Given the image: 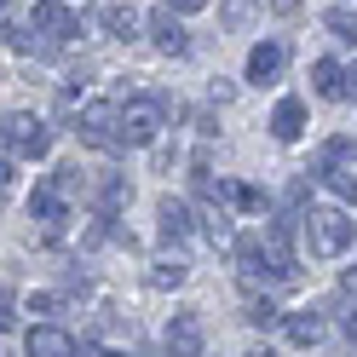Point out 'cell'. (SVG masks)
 I'll use <instances>...</instances> for the list:
<instances>
[{
	"label": "cell",
	"instance_id": "6da1fadb",
	"mask_svg": "<svg viewBox=\"0 0 357 357\" xmlns=\"http://www.w3.org/2000/svg\"><path fill=\"white\" fill-rule=\"evenodd\" d=\"M300 236H305V248L317 254V259H340V254L351 248L357 225H351L346 208H311V213L300 219Z\"/></svg>",
	"mask_w": 357,
	"mask_h": 357
},
{
	"label": "cell",
	"instance_id": "7a4b0ae2",
	"mask_svg": "<svg viewBox=\"0 0 357 357\" xmlns=\"http://www.w3.org/2000/svg\"><path fill=\"white\" fill-rule=\"evenodd\" d=\"M167 109H173V116H178V104L173 98H162V93H144V98H127L121 104V150L127 144H155V139H162V116H167Z\"/></svg>",
	"mask_w": 357,
	"mask_h": 357
},
{
	"label": "cell",
	"instance_id": "3957f363",
	"mask_svg": "<svg viewBox=\"0 0 357 357\" xmlns=\"http://www.w3.org/2000/svg\"><path fill=\"white\" fill-rule=\"evenodd\" d=\"M0 144H6V155H17V162H40V155L52 150V132L40 116H0Z\"/></svg>",
	"mask_w": 357,
	"mask_h": 357
},
{
	"label": "cell",
	"instance_id": "277c9868",
	"mask_svg": "<svg viewBox=\"0 0 357 357\" xmlns=\"http://www.w3.org/2000/svg\"><path fill=\"white\" fill-rule=\"evenodd\" d=\"M29 29L40 40H52V47H63V40H81V12H70L63 0H35V12H29Z\"/></svg>",
	"mask_w": 357,
	"mask_h": 357
},
{
	"label": "cell",
	"instance_id": "5b68a950",
	"mask_svg": "<svg viewBox=\"0 0 357 357\" xmlns=\"http://www.w3.org/2000/svg\"><path fill=\"white\" fill-rule=\"evenodd\" d=\"M81 144H93V150H121V104H86L81 109Z\"/></svg>",
	"mask_w": 357,
	"mask_h": 357
},
{
	"label": "cell",
	"instance_id": "8992f818",
	"mask_svg": "<svg viewBox=\"0 0 357 357\" xmlns=\"http://www.w3.org/2000/svg\"><path fill=\"white\" fill-rule=\"evenodd\" d=\"M162 346H167V357H202V346H208L202 311H173V323H167V334H162Z\"/></svg>",
	"mask_w": 357,
	"mask_h": 357
},
{
	"label": "cell",
	"instance_id": "52a82bcc",
	"mask_svg": "<svg viewBox=\"0 0 357 357\" xmlns=\"http://www.w3.org/2000/svg\"><path fill=\"white\" fill-rule=\"evenodd\" d=\"M144 29H150V40H155L167 58H190V35H185V24L173 17V6H155Z\"/></svg>",
	"mask_w": 357,
	"mask_h": 357
},
{
	"label": "cell",
	"instance_id": "ba28073f",
	"mask_svg": "<svg viewBox=\"0 0 357 357\" xmlns=\"http://www.w3.org/2000/svg\"><path fill=\"white\" fill-rule=\"evenodd\" d=\"M282 70H288V47L282 40H259V47L248 52V81L254 86H271Z\"/></svg>",
	"mask_w": 357,
	"mask_h": 357
},
{
	"label": "cell",
	"instance_id": "9c48e42d",
	"mask_svg": "<svg viewBox=\"0 0 357 357\" xmlns=\"http://www.w3.org/2000/svg\"><path fill=\"white\" fill-rule=\"evenodd\" d=\"M81 346L70 340V328H58V323H40L29 328V340H24V357H75Z\"/></svg>",
	"mask_w": 357,
	"mask_h": 357
},
{
	"label": "cell",
	"instance_id": "30bf717a",
	"mask_svg": "<svg viewBox=\"0 0 357 357\" xmlns=\"http://www.w3.org/2000/svg\"><path fill=\"white\" fill-rule=\"evenodd\" d=\"M93 202H98V213L109 219V213H121V208L132 202V185H127L121 173H98V178H93Z\"/></svg>",
	"mask_w": 357,
	"mask_h": 357
},
{
	"label": "cell",
	"instance_id": "8fae6325",
	"mask_svg": "<svg viewBox=\"0 0 357 357\" xmlns=\"http://www.w3.org/2000/svg\"><path fill=\"white\" fill-rule=\"evenodd\" d=\"M300 132H305V104H300V98H282V104L271 109V139H277V144H294Z\"/></svg>",
	"mask_w": 357,
	"mask_h": 357
},
{
	"label": "cell",
	"instance_id": "7c38bea8",
	"mask_svg": "<svg viewBox=\"0 0 357 357\" xmlns=\"http://www.w3.org/2000/svg\"><path fill=\"white\" fill-rule=\"evenodd\" d=\"M155 225H162L167 242H185V236L196 231V213H190V202H173V196H167V202L155 208Z\"/></svg>",
	"mask_w": 357,
	"mask_h": 357
},
{
	"label": "cell",
	"instance_id": "4fadbf2b",
	"mask_svg": "<svg viewBox=\"0 0 357 357\" xmlns=\"http://www.w3.org/2000/svg\"><path fill=\"white\" fill-rule=\"evenodd\" d=\"M282 328H288V340H294V346H323V317H317V311H288V317H282Z\"/></svg>",
	"mask_w": 357,
	"mask_h": 357
},
{
	"label": "cell",
	"instance_id": "5bb4252c",
	"mask_svg": "<svg viewBox=\"0 0 357 357\" xmlns=\"http://www.w3.org/2000/svg\"><path fill=\"white\" fill-rule=\"evenodd\" d=\"M98 24L116 35V40H132V35H139V12L121 6V0H104V6H98Z\"/></svg>",
	"mask_w": 357,
	"mask_h": 357
},
{
	"label": "cell",
	"instance_id": "9a60e30c",
	"mask_svg": "<svg viewBox=\"0 0 357 357\" xmlns=\"http://www.w3.org/2000/svg\"><path fill=\"white\" fill-rule=\"evenodd\" d=\"M346 70H340V63H334V58H317V63H311V86H317V98H346Z\"/></svg>",
	"mask_w": 357,
	"mask_h": 357
},
{
	"label": "cell",
	"instance_id": "2e32d148",
	"mask_svg": "<svg viewBox=\"0 0 357 357\" xmlns=\"http://www.w3.org/2000/svg\"><path fill=\"white\" fill-rule=\"evenodd\" d=\"M144 282L155 288V294H167V288H185V282H190V265H185V259H150Z\"/></svg>",
	"mask_w": 357,
	"mask_h": 357
},
{
	"label": "cell",
	"instance_id": "e0dca14e",
	"mask_svg": "<svg viewBox=\"0 0 357 357\" xmlns=\"http://www.w3.org/2000/svg\"><path fill=\"white\" fill-rule=\"evenodd\" d=\"M196 225H202V236L213 242V248H236V225H231V213H219V208H208V213H196Z\"/></svg>",
	"mask_w": 357,
	"mask_h": 357
},
{
	"label": "cell",
	"instance_id": "ac0fdd59",
	"mask_svg": "<svg viewBox=\"0 0 357 357\" xmlns=\"http://www.w3.org/2000/svg\"><path fill=\"white\" fill-rule=\"evenodd\" d=\"M254 17H259V0H219V24H225V29H248L254 24Z\"/></svg>",
	"mask_w": 357,
	"mask_h": 357
},
{
	"label": "cell",
	"instance_id": "d6986e66",
	"mask_svg": "<svg viewBox=\"0 0 357 357\" xmlns=\"http://www.w3.org/2000/svg\"><path fill=\"white\" fill-rule=\"evenodd\" d=\"M317 178H323L334 196H340V202H357V167H346V162H340V167H323Z\"/></svg>",
	"mask_w": 357,
	"mask_h": 357
},
{
	"label": "cell",
	"instance_id": "ffe728a7",
	"mask_svg": "<svg viewBox=\"0 0 357 357\" xmlns=\"http://www.w3.org/2000/svg\"><path fill=\"white\" fill-rule=\"evenodd\" d=\"M323 24H328V35H340V40H351V47H357V12H351V6H334Z\"/></svg>",
	"mask_w": 357,
	"mask_h": 357
},
{
	"label": "cell",
	"instance_id": "44dd1931",
	"mask_svg": "<svg viewBox=\"0 0 357 357\" xmlns=\"http://www.w3.org/2000/svg\"><path fill=\"white\" fill-rule=\"evenodd\" d=\"M24 24H29V17H24V6H17V0H0V40H12Z\"/></svg>",
	"mask_w": 357,
	"mask_h": 357
},
{
	"label": "cell",
	"instance_id": "7402d4cb",
	"mask_svg": "<svg viewBox=\"0 0 357 357\" xmlns=\"http://www.w3.org/2000/svg\"><path fill=\"white\" fill-rule=\"evenodd\" d=\"M248 323H254V328H271V323H282V311H277L271 300H259V294H248Z\"/></svg>",
	"mask_w": 357,
	"mask_h": 357
},
{
	"label": "cell",
	"instance_id": "603a6c76",
	"mask_svg": "<svg viewBox=\"0 0 357 357\" xmlns=\"http://www.w3.org/2000/svg\"><path fill=\"white\" fill-rule=\"evenodd\" d=\"M346 155H351V139H328V144H323V167H340ZM323 167H317V173H323Z\"/></svg>",
	"mask_w": 357,
	"mask_h": 357
},
{
	"label": "cell",
	"instance_id": "cb8c5ba5",
	"mask_svg": "<svg viewBox=\"0 0 357 357\" xmlns=\"http://www.w3.org/2000/svg\"><path fill=\"white\" fill-rule=\"evenodd\" d=\"M0 328H17V300L0 288Z\"/></svg>",
	"mask_w": 357,
	"mask_h": 357
},
{
	"label": "cell",
	"instance_id": "d4e9b609",
	"mask_svg": "<svg viewBox=\"0 0 357 357\" xmlns=\"http://www.w3.org/2000/svg\"><path fill=\"white\" fill-rule=\"evenodd\" d=\"M208 93H213V104H231V98H236V81L219 75V81H208Z\"/></svg>",
	"mask_w": 357,
	"mask_h": 357
},
{
	"label": "cell",
	"instance_id": "484cf974",
	"mask_svg": "<svg viewBox=\"0 0 357 357\" xmlns=\"http://www.w3.org/2000/svg\"><path fill=\"white\" fill-rule=\"evenodd\" d=\"M29 311H40V317H52V311H58V300H52V294H35V300H29Z\"/></svg>",
	"mask_w": 357,
	"mask_h": 357
},
{
	"label": "cell",
	"instance_id": "4316f807",
	"mask_svg": "<svg viewBox=\"0 0 357 357\" xmlns=\"http://www.w3.org/2000/svg\"><path fill=\"white\" fill-rule=\"evenodd\" d=\"M12 173H17V167H12V155H0V196L12 190Z\"/></svg>",
	"mask_w": 357,
	"mask_h": 357
},
{
	"label": "cell",
	"instance_id": "83f0119b",
	"mask_svg": "<svg viewBox=\"0 0 357 357\" xmlns=\"http://www.w3.org/2000/svg\"><path fill=\"white\" fill-rule=\"evenodd\" d=\"M300 6H305V0H271V12H282V17H294Z\"/></svg>",
	"mask_w": 357,
	"mask_h": 357
},
{
	"label": "cell",
	"instance_id": "f1b7e54d",
	"mask_svg": "<svg viewBox=\"0 0 357 357\" xmlns=\"http://www.w3.org/2000/svg\"><path fill=\"white\" fill-rule=\"evenodd\" d=\"M340 328H346V334H351V340H357V305H351V311H346V317H340Z\"/></svg>",
	"mask_w": 357,
	"mask_h": 357
},
{
	"label": "cell",
	"instance_id": "f546056e",
	"mask_svg": "<svg viewBox=\"0 0 357 357\" xmlns=\"http://www.w3.org/2000/svg\"><path fill=\"white\" fill-rule=\"evenodd\" d=\"M167 6H173V12H196V6H202V0H167Z\"/></svg>",
	"mask_w": 357,
	"mask_h": 357
},
{
	"label": "cell",
	"instance_id": "4dcf8cb0",
	"mask_svg": "<svg viewBox=\"0 0 357 357\" xmlns=\"http://www.w3.org/2000/svg\"><path fill=\"white\" fill-rule=\"evenodd\" d=\"M98 357H132V351H127V346H104Z\"/></svg>",
	"mask_w": 357,
	"mask_h": 357
},
{
	"label": "cell",
	"instance_id": "1f68e13d",
	"mask_svg": "<svg viewBox=\"0 0 357 357\" xmlns=\"http://www.w3.org/2000/svg\"><path fill=\"white\" fill-rule=\"evenodd\" d=\"M346 93H351V98H357V75H351V81H346Z\"/></svg>",
	"mask_w": 357,
	"mask_h": 357
},
{
	"label": "cell",
	"instance_id": "d6a6232c",
	"mask_svg": "<svg viewBox=\"0 0 357 357\" xmlns=\"http://www.w3.org/2000/svg\"><path fill=\"white\" fill-rule=\"evenodd\" d=\"M248 357H277V351H248Z\"/></svg>",
	"mask_w": 357,
	"mask_h": 357
},
{
	"label": "cell",
	"instance_id": "836d02e7",
	"mask_svg": "<svg viewBox=\"0 0 357 357\" xmlns=\"http://www.w3.org/2000/svg\"><path fill=\"white\" fill-rule=\"evenodd\" d=\"M75 357H86V351H75Z\"/></svg>",
	"mask_w": 357,
	"mask_h": 357
}]
</instances>
